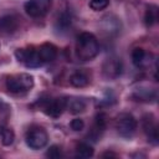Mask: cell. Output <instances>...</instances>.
<instances>
[{
    "label": "cell",
    "instance_id": "cell-16",
    "mask_svg": "<svg viewBox=\"0 0 159 159\" xmlns=\"http://www.w3.org/2000/svg\"><path fill=\"white\" fill-rule=\"evenodd\" d=\"M66 108H68V111L72 114H78V113H81V112L84 111L86 103L82 99H80V98H71V99H67Z\"/></svg>",
    "mask_w": 159,
    "mask_h": 159
},
{
    "label": "cell",
    "instance_id": "cell-3",
    "mask_svg": "<svg viewBox=\"0 0 159 159\" xmlns=\"http://www.w3.org/2000/svg\"><path fill=\"white\" fill-rule=\"evenodd\" d=\"M25 142H26V144H27L29 148L37 150V149L43 148L47 144V142H48V134H47V132L42 127H40V125H32L26 132Z\"/></svg>",
    "mask_w": 159,
    "mask_h": 159
},
{
    "label": "cell",
    "instance_id": "cell-12",
    "mask_svg": "<svg viewBox=\"0 0 159 159\" xmlns=\"http://www.w3.org/2000/svg\"><path fill=\"white\" fill-rule=\"evenodd\" d=\"M37 51H39V55H40V58H41L42 63L52 62L57 57V47L53 43H50V42L42 43L37 48Z\"/></svg>",
    "mask_w": 159,
    "mask_h": 159
},
{
    "label": "cell",
    "instance_id": "cell-15",
    "mask_svg": "<svg viewBox=\"0 0 159 159\" xmlns=\"http://www.w3.org/2000/svg\"><path fill=\"white\" fill-rule=\"evenodd\" d=\"M14 139H15V133L12 132V129L4 125V124H0V142H1V144L5 147H9L14 143Z\"/></svg>",
    "mask_w": 159,
    "mask_h": 159
},
{
    "label": "cell",
    "instance_id": "cell-5",
    "mask_svg": "<svg viewBox=\"0 0 159 159\" xmlns=\"http://www.w3.org/2000/svg\"><path fill=\"white\" fill-rule=\"evenodd\" d=\"M15 56L19 62L29 68H37L42 65L39 51L35 48H17L15 51Z\"/></svg>",
    "mask_w": 159,
    "mask_h": 159
},
{
    "label": "cell",
    "instance_id": "cell-7",
    "mask_svg": "<svg viewBox=\"0 0 159 159\" xmlns=\"http://www.w3.org/2000/svg\"><path fill=\"white\" fill-rule=\"evenodd\" d=\"M123 65L118 57H109L102 66V73L107 80H116L122 75Z\"/></svg>",
    "mask_w": 159,
    "mask_h": 159
},
{
    "label": "cell",
    "instance_id": "cell-11",
    "mask_svg": "<svg viewBox=\"0 0 159 159\" xmlns=\"http://www.w3.org/2000/svg\"><path fill=\"white\" fill-rule=\"evenodd\" d=\"M19 29V19L15 15H5L0 17V34L11 35Z\"/></svg>",
    "mask_w": 159,
    "mask_h": 159
},
{
    "label": "cell",
    "instance_id": "cell-19",
    "mask_svg": "<svg viewBox=\"0 0 159 159\" xmlns=\"http://www.w3.org/2000/svg\"><path fill=\"white\" fill-rule=\"evenodd\" d=\"M106 116L103 113H99L96 116V120H94V125H93V133L96 134V138H98L102 132L106 128Z\"/></svg>",
    "mask_w": 159,
    "mask_h": 159
},
{
    "label": "cell",
    "instance_id": "cell-21",
    "mask_svg": "<svg viewBox=\"0 0 159 159\" xmlns=\"http://www.w3.org/2000/svg\"><path fill=\"white\" fill-rule=\"evenodd\" d=\"M61 150H60V147L57 145H51L48 148V150L46 152V157L48 158H52V159H57V158H61Z\"/></svg>",
    "mask_w": 159,
    "mask_h": 159
},
{
    "label": "cell",
    "instance_id": "cell-13",
    "mask_svg": "<svg viewBox=\"0 0 159 159\" xmlns=\"http://www.w3.org/2000/svg\"><path fill=\"white\" fill-rule=\"evenodd\" d=\"M132 97L139 102H153L157 98V92L152 88H138L133 92Z\"/></svg>",
    "mask_w": 159,
    "mask_h": 159
},
{
    "label": "cell",
    "instance_id": "cell-6",
    "mask_svg": "<svg viewBox=\"0 0 159 159\" xmlns=\"http://www.w3.org/2000/svg\"><path fill=\"white\" fill-rule=\"evenodd\" d=\"M52 7V0H29L25 2V12L31 17H42Z\"/></svg>",
    "mask_w": 159,
    "mask_h": 159
},
{
    "label": "cell",
    "instance_id": "cell-22",
    "mask_svg": "<svg viewBox=\"0 0 159 159\" xmlns=\"http://www.w3.org/2000/svg\"><path fill=\"white\" fill-rule=\"evenodd\" d=\"M70 125H71V129H72V130L80 132V130H82V129L84 128V122H83L81 118H75V119L71 120Z\"/></svg>",
    "mask_w": 159,
    "mask_h": 159
},
{
    "label": "cell",
    "instance_id": "cell-8",
    "mask_svg": "<svg viewBox=\"0 0 159 159\" xmlns=\"http://www.w3.org/2000/svg\"><path fill=\"white\" fill-rule=\"evenodd\" d=\"M66 106H67V98L57 97V98L47 99L42 108L47 116L52 118H58L62 114V112L66 109Z\"/></svg>",
    "mask_w": 159,
    "mask_h": 159
},
{
    "label": "cell",
    "instance_id": "cell-1",
    "mask_svg": "<svg viewBox=\"0 0 159 159\" xmlns=\"http://www.w3.org/2000/svg\"><path fill=\"white\" fill-rule=\"evenodd\" d=\"M99 52V43L91 32H82L76 41V56L81 61H91Z\"/></svg>",
    "mask_w": 159,
    "mask_h": 159
},
{
    "label": "cell",
    "instance_id": "cell-14",
    "mask_svg": "<svg viewBox=\"0 0 159 159\" xmlns=\"http://www.w3.org/2000/svg\"><path fill=\"white\" fill-rule=\"evenodd\" d=\"M70 83L73 87L82 88L89 83V77L84 71H76L70 76Z\"/></svg>",
    "mask_w": 159,
    "mask_h": 159
},
{
    "label": "cell",
    "instance_id": "cell-18",
    "mask_svg": "<svg viewBox=\"0 0 159 159\" xmlns=\"http://www.w3.org/2000/svg\"><path fill=\"white\" fill-rule=\"evenodd\" d=\"M93 153H94V150H93L92 145H89L87 143H80L76 147V157L77 158L87 159V158H91L93 155Z\"/></svg>",
    "mask_w": 159,
    "mask_h": 159
},
{
    "label": "cell",
    "instance_id": "cell-4",
    "mask_svg": "<svg viewBox=\"0 0 159 159\" xmlns=\"http://www.w3.org/2000/svg\"><path fill=\"white\" fill-rule=\"evenodd\" d=\"M137 119L130 113H120L116 118V129L123 138H130L137 130Z\"/></svg>",
    "mask_w": 159,
    "mask_h": 159
},
{
    "label": "cell",
    "instance_id": "cell-23",
    "mask_svg": "<svg viewBox=\"0 0 159 159\" xmlns=\"http://www.w3.org/2000/svg\"><path fill=\"white\" fill-rule=\"evenodd\" d=\"M102 157H117V155H116V154H113V153H108V152H107V153H104Z\"/></svg>",
    "mask_w": 159,
    "mask_h": 159
},
{
    "label": "cell",
    "instance_id": "cell-9",
    "mask_svg": "<svg viewBox=\"0 0 159 159\" xmlns=\"http://www.w3.org/2000/svg\"><path fill=\"white\" fill-rule=\"evenodd\" d=\"M154 55L150 52H147L144 48H134L132 52V62L138 68H147L150 67V65L154 62Z\"/></svg>",
    "mask_w": 159,
    "mask_h": 159
},
{
    "label": "cell",
    "instance_id": "cell-2",
    "mask_svg": "<svg viewBox=\"0 0 159 159\" xmlns=\"http://www.w3.org/2000/svg\"><path fill=\"white\" fill-rule=\"evenodd\" d=\"M34 77L29 73H19L7 77L6 88L11 93H24L34 87Z\"/></svg>",
    "mask_w": 159,
    "mask_h": 159
},
{
    "label": "cell",
    "instance_id": "cell-17",
    "mask_svg": "<svg viewBox=\"0 0 159 159\" xmlns=\"http://www.w3.org/2000/svg\"><path fill=\"white\" fill-rule=\"evenodd\" d=\"M157 21H158V6L157 5H149L145 10L144 22L147 26H153Z\"/></svg>",
    "mask_w": 159,
    "mask_h": 159
},
{
    "label": "cell",
    "instance_id": "cell-10",
    "mask_svg": "<svg viewBox=\"0 0 159 159\" xmlns=\"http://www.w3.org/2000/svg\"><path fill=\"white\" fill-rule=\"evenodd\" d=\"M143 129H144V133L147 134L148 137V140L152 143V144H158L159 142V134H158V125H157V122L153 117V114H145L143 117Z\"/></svg>",
    "mask_w": 159,
    "mask_h": 159
},
{
    "label": "cell",
    "instance_id": "cell-20",
    "mask_svg": "<svg viewBox=\"0 0 159 159\" xmlns=\"http://www.w3.org/2000/svg\"><path fill=\"white\" fill-rule=\"evenodd\" d=\"M109 5V0H91L89 1V7L93 11H102L107 9Z\"/></svg>",
    "mask_w": 159,
    "mask_h": 159
}]
</instances>
